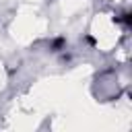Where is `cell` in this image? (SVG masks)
I'll return each instance as SVG.
<instances>
[{
	"label": "cell",
	"mask_w": 132,
	"mask_h": 132,
	"mask_svg": "<svg viewBox=\"0 0 132 132\" xmlns=\"http://www.w3.org/2000/svg\"><path fill=\"white\" fill-rule=\"evenodd\" d=\"M68 47V39L64 37V35H56V37H52L50 41H47V50L52 52V54H60V52H64Z\"/></svg>",
	"instance_id": "cell-1"
},
{
	"label": "cell",
	"mask_w": 132,
	"mask_h": 132,
	"mask_svg": "<svg viewBox=\"0 0 132 132\" xmlns=\"http://www.w3.org/2000/svg\"><path fill=\"white\" fill-rule=\"evenodd\" d=\"M113 23H118V25H122V27L130 29V27H132V19H130V12H122V14H118V16L113 19Z\"/></svg>",
	"instance_id": "cell-2"
}]
</instances>
